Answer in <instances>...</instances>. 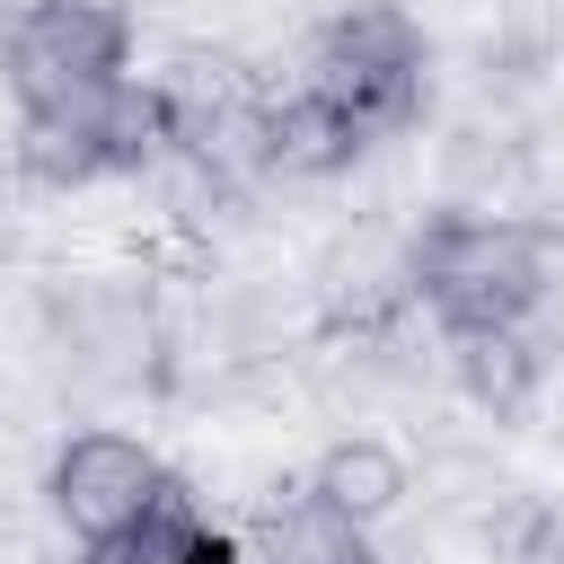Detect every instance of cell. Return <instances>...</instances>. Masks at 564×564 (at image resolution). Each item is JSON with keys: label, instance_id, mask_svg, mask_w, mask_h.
Returning a JSON list of instances; mask_svg holds the SVG:
<instances>
[{"label": "cell", "instance_id": "cell-9", "mask_svg": "<svg viewBox=\"0 0 564 564\" xmlns=\"http://www.w3.org/2000/svg\"><path fill=\"white\" fill-rule=\"evenodd\" d=\"M203 502L194 494H159L141 520H123L115 538H88V564H194V538H203Z\"/></svg>", "mask_w": 564, "mask_h": 564}, {"label": "cell", "instance_id": "cell-8", "mask_svg": "<svg viewBox=\"0 0 564 564\" xmlns=\"http://www.w3.org/2000/svg\"><path fill=\"white\" fill-rule=\"evenodd\" d=\"M449 370H458V388H467L485 414H529L538 388H546V352L529 344V326H502V335H449Z\"/></svg>", "mask_w": 564, "mask_h": 564}, {"label": "cell", "instance_id": "cell-1", "mask_svg": "<svg viewBox=\"0 0 564 564\" xmlns=\"http://www.w3.org/2000/svg\"><path fill=\"white\" fill-rule=\"evenodd\" d=\"M546 273H555V238L520 212H432L405 238V300L441 326V335H502L529 326L546 308Z\"/></svg>", "mask_w": 564, "mask_h": 564}, {"label": "cell", "instance_id": "cell-6", "mask_svg": "<svg viewBox=\"0 0 564 564\" xmlns=\"http://www.w3.org/2000/svg\"><path fill=\"white\" fill-rule=\"evenodd\" d=\"M308 502H326L335 520H352V529H379L405 494H414V476H405V449L397 441H379V432H352V441H326L317 449V467H308V485H300Z\"/></svg>", "mask_w": 564, "mask_h": 564}, {"label": "cell", "instance_id": "cell-2", "mask_svg": "<svg viewBox=\"0 0 564 564\" xmlns=\"http://www.w3.org/2000/svg\"><path fill=\"white\" fill-rule=\"evenodd\" d=\"M9 159L26 185L44 194H88L115 176H141L167 159V106L159 79H115L97 97H62V106H18Z\"/></svg>", "mask_w": 564, "mask_h": 564}, {"label": "cell", "instance_id": "cell-3", "mask_svg": "<svg viewBox=\"0 0 564 564\" xmlns=\"http://www.w3.org/2000/svg\"><path fill=\"white\" fill-rule=\"evenodd\" d=\"M423 79H432V44L397 0H344L300 62V88L326 97L361 141H388L423 115Z\"/></svg>", "mask_w": 564, "mask_h": 564}, {"label": "cell", "instance_id": "cell-5", "mask_svg": "<svg viewBox=\"0 0 564 564\" xmlns=\"http://www.w3.org/2000/svg\"><path fill=\"white\" fill-rule=\"evenodd\" d=\"M62 529L88 546V538H115L123 520H141L159 494H167V467L141 432H115V423H88L53 449V476H44Z\"/></svg>", "mask_w": 564, "mask_h": 564}, {"label": "cell", "instance_id": "cell-4", "mask_svg": "<svg viewBox=\"0 0 564 564\" xmlns=\"http://www.w3.org/2000/svg\"><path fill=\"white\" fill-rule=\"evenodd\" d=\"M132 44H141L132 0H26L0 26V88L18 106L97 97V88L132 79Z\"/></svg>", "mask_w": 564, "mask_h": 564}, {"label": "cell", "instance_id": "cell-7", "mask_svg": "<svg viewBox=\"0 0 564 564\" xmlns=\"http://www.w3.org/2000/svg\"><path fill=\"white\" fill-rule=\"evenodd\" d=\"M238 546H247V564H379L370 529L335 520V511H326V502H308V494L264 502V511H256V529H247Z\"/></svg>", "mask_w": 564, "mask_h": 564}, {"label": "cell", "instance_id": "cell-10", "mask_svg": "<svg viewBox=\"0 0 564 564\" xmlns=\"http://www.w3.org/2000/svg\"><path fill=\"white\" fill-rule=\"evenodd\" d=\"M511 564H564V502H538L511 529Z\"/></svg>", "mask_w": 564, "mask_h": 564}]
</instances>
